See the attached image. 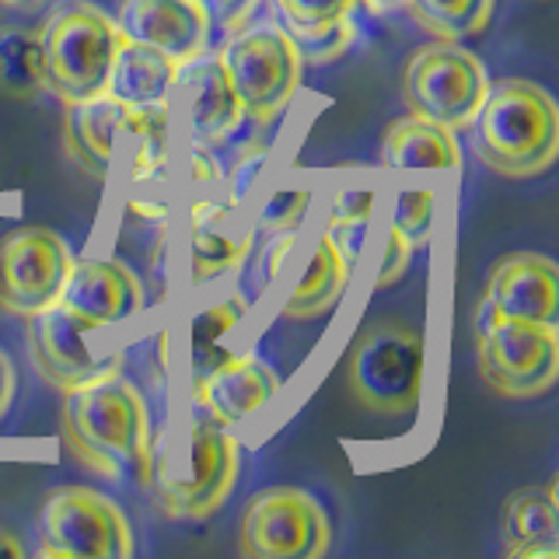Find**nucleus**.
I'll return each mask as SVG.
<instances>
[{"label": "nucleus", "instance_id": "nucleus-1", "mask_svg": "<svg viewBox=\"0 0 559 559\" xmlns=\"http://www.w3.org/2000/svg\"><path fill=\"white\" fill-rule=\"evenodd\" d=\"M63 395L60 433L78 465L116 486H147L154 468L151 409L136 384L109 374Z\"/></svg>", "mask_w": 559, "mask_h": 559}, {"label": "nucleus", "instance_id": "nucleus-20", "mask_svg": "<svg viewBox=\"0 0 559 559\" xmlns=\"http://www.w3.org/2000/svg\"><path fill=\"white\" fill-rule=\"evenodd\" d=\"M179 70L182 67L168 60L165 52L122 39L105 95L130 105V109H168L175 87H179Z\"/></svg>", "mask_w": 559, "mask_h": 559}, {"label": "nucleus", "instance_id": "nucleus-31", "mask_svg": "<svg viewBox=\"0 0 559 559\" xmlns=\"http://www.w3.org/2000/svg\"><path fill=\"white\" fill-rule=\"evenodd\" d=\"M311 206V189L305 186H290V189H276L266 200L259 214V227L266 235H284V231H297Z\"/></svg>", "mask_w": 559, "mask_h": 559}, {"label": "nucleus", "instance_id": "nucleus-38", "mask_svg": "<svg viewBox=\"0 0 559 559\" xmlns=\"http://www.w3.org/2000/svg\"><path fill=\"white\" fill-rule=\"evenodd\" d=\"M11 399H14V364L4 349H0V419L8 416Z\"/></svg>", "mask_w": 559, "mask_h": 559}, {"label": "nucleus", "instance_id": "nucleus-16", "mask_svg": "<svg viewBox=\"0 0 559 559\" xmlns=\"http://www.w3.org/2000/svg\"><path fill=\"white\" fill-rule=\"evenodd\" d=\"M486 301L500 319L556 325L559 314V270L549 255L514 252L500 259L486 284Z\"/></svg>", "mask_w": 559, "mask_h": 559}, {"label": "nucleus", "instance_id": "nucleus-28", "mask_svg": "<svg viewBox=\"0 0 559 559\" xmlns=\"http://www.w3.org/2000/svg\"><path fill=\"white\" fill-rule=\"evenodd\" d=\"M371 217H374V189L371 186H349L332 200L329 217H325V235L340 245L346 262L357 259L360 241L367 235V227H371Z\"/></svg>", "mask_w": 559, "mask_h": 559}, {"label": "nucleus", "instance_id": "nucleus-40", "mask_svg": "<svg viewBox=\"0 0 559 559\" xmlns=\"http://www.w3.org/2000/svg\"><path fill=\"white\" fill-rule=\"evenodd\" d=\"M0 556H25V546H22V538H17L14 532L8 528H0Z\"/></svg>", "mask_w": 559, "mask_h": 559}, {"label": "nucleus", "instance_id": "nucleus-8", "mask_svg": "<svg viewBox=\"0 0 559 559\" xmlns=\"http://www.w3.org/2000/svg\"><path fill=\"white\" fill-rule=\"evenodd\" d=\"M489 74L476 52L459 43L437 39L409 52L402 70V95L413 116L441 122L448 130H465L486 98Z\"/></svg>", "mask_w": 559, "mask_h": 559}, {"label": "nucleus", "instance_id": "nucleus-5", "mask_svg": "<svg viewBox=\"0 0 559 559\" xmlns=\"http://www.w3.org/2000/svg\"><path fill=\"white\" fill-rule=\"evenodd\" d=\"M349 389L378 416L413 413L424 399L427 346L424 336L399 322H374L349 349Z\"/></svg>", "mask_w": 559, "mask_h": 559}, {"label": "nucleus", "instance_id": "nucleus-21", "mask_svg": "<svg viewBox=\"0 0 559 559\" xmlns=\"http://www.w3.org/2000/svg\"><path fill=\"white\" fill-rule=\"evenodd\" d=\"M503 552L511 559H556L559 556V514L556 483L546 489L528 486L503 507Z\"/></svg>", "mask_w": 559, "mask_h": 559}, {"label": "nucleus", "instance_id": "nucleus-17", "mask_svg": "<svg viewBox=\"0 0 559 559\" xmlns=\"http://www.w3.org/2000/svg\"><path fill=\"white\" fill-rule=\"evenodd\" d=\"M133 127V109L116 102L112 95H95L81 102H67L63 112V147L74 162L105 179L119 154V144Z\"/></svg>", "mask_w": 559, "mask_h": 559}, {"label": "nucleus", "instance_id": "nucleus-34", "mask_svg": "<svg viewBox=\"0 0 559 559\" xmlns=\"http://www.w3.org/2000/svg\"><path fill=\"white\" fill-rule=\"evenodd\" d=\"M203 14L210 17V28L221 32H238L241 25H249V17L262 0H197Z\"/></svg>", "mask_w": 559, "mask_h": 559}, {"label": "nucleus", "instance_id": "nucleus-19", "mask_svg": "<svg viewBox=\"0 0 559 559\" xmlns=\"http://www.w3.org/2000/svg\"><path fill=\"white\" fill-rule=\"evenodd\" d=\"M235 206L217 200H197L189 210V280L203 287L224 273H235L252 252V231L235 235L227 227Z\"/></svg>", "mask_w": 559, "mask_h": 559}, {"label": "nucleus", "instance_id": "nucleus-32", "mask_svg": "<svg viewBox=\"0 0 559 559\" xmlns=\"http://www.w3.org/2000/svg\"><path fill=\"white\" fill-rule=\"evenodd\" d=\"M360 0H276V11L284 17V28H314L349 17Z\"/></svg>", "mask_w": 559, "mask_h": 559}, {"label": "nucleus", "instance_id": "nucleus-27", "mask_svg": "<svg viewBox=\"0 0 559 559\" xmlns=\"http://www.w3.org/2000/svg\"><path fill=\"white\" fill-rule=\"evenodd\" d=\"M130 140V179L133 182H157L165 179L168 151H171V122L168 109H133Z\"/></svg>", "mask_w": 559, "mask_h": 559}, {"label": "nucleus", "instance_id": "nucleus-10", "mask_svg": "<svg viewBox=\"0 0 559 559\" xmlns=\"http://www.w3.org/2000/svg\"><path fill=\"white\" fill-rule=\"evenodd\" d=\"M476 364L483 381L503 399L546 395L559 378L556 325L497 319L476 325Z\"/></svg>", "mask_w": 559, "mask_h": 559}, {"label": "nucleus", "instance_id": "nucleus-14", "mask_svg": "<svg viewBox=\"0 0 559 559\" xmlns=\"http://www.w3.org/2000/svg\"><path fill=\"white\" fill-rule=\"evenodd\" d=\"M57 305L95 329L119 325L144 308V284L119 259H74Z\"/></svg>", "mask_w": 559, "mask_h": 559}, {"label": "nucleus", "instance_id": "nucleus-13", "mask_svg": "<svg viewBox=\"0 0 559 559\" xmlns=\"http://www.w3.org/2000/svg\"><path fill=\"white\" fill-rule=\"evenodd\" d=\"M116 28L127 43L165 52L179 67L210 46V17L197 0H119Z\"/></svg>", "mask_w": 559, "mask_h": 559}, {"label": "nucleus", "instance_id": "nucleus-29", "mask_svg": "<svg viewBox=\"0 0 559 559\" xmlns=\"http://www.w3.org/2000/svg\"><path fill=\"white\" fill-rule=\"evenodd\" d=\"M290 35V43L297 46V52H301V63H332L340 60L343 52L354 46L357 39V28L349 17H340V22L332 25H314V28H284Z\"/></svg>", "mask_w": 559, "mask_h": 559}, {"label": "nucleus", "instance_id": "nucleus-9", "mask_svg": "<svg viewBox=\"0 0 559 559\" xmlns=\"http://www.w3.org/2000/svg\"><path fill=\"white\" fill-rule=\"evenodd\" d=\"M238 549L252 559H322L332 549V521L301 486H270L241 511Z\"/></svg>", "mask_w": 559, "mask_h": 559}, {"label": "nucleus", "instance_id": "nucleus-24", "mask_svg": "<svg viewBox=\"0 0 559 559\" xmlns=\"http://www.w3.org/2000/svg\"><path fill=\"white\" fill-rule=\"evenodd\" d=\"M245 297L241 294H231L224 297V301L210 305L206 311H200L197 319H192V329H189V349H192V392L200 389V384L217 371V367L235 357L221 349V340L231 332L241 319H245Z\"/></svg>", "mask_w": 559, "mask_h": 559}, {"label": "nucleus", "instance_id": "nucleus-23", "mask_svg": "<svg viewBox=\"0 0 559 559\" xmlns=\"http://www.w3.org/2000/svg\"><path fill=\"white\" fill-rule=\"evenodd\" d=\"M349 280V262L340 252V245L329 235L319 238L314 252L308 259V266L301 273V280L294 284L284 314L287 319H314V314H325L329 308L340 305V297L346 290Z\"/></svg>", "mask_w": 559, "mask_h": 559}, {"label": "nucleus", "instance_id": "nucleus-39", "mask_svg": "<svg viewBox=\"0 0 559 559\" xmlns=\"http://www.w3.org/2000/svg\"><path fill=\"white\" fill-rule=\"evenodd\" d=\"M127 210H130V217L144 221V224H165V221H168V206H162V203L130 200V203H127Z\"/></svg>", "mask_w": 559, "mask_h": 559}, {"label": "nucleus", "instance_id": "nucleus-33", "mask_svg": "<svg viewBox=\"0 0 559 559\" xmlns=\"http://www.w3.org/2000/svg\"><path fill=\"white\" fill-rule=\"evenodd\" d=\"M266 157H270V144H266V140H252V144H245V151L238 154L235 168L227 171V189H231V206L245 203V197H249L252 186L259 182L262 168H266Z\"/></svg>", "mask_w": 559, "mask_h": 559}, {"label": "nucleus", "instance_id": "nucleus-3", "mask_svg": "<svg viewBox=\"0 0 559 559\" xmlns=\"http://www.w3.org/2000/svg\"><path fill=\"white\" fill-rule=\"evenodd\" d=\"M157 507L175 521H203L231 497L238 483V441L217 419L192 416L165 462L151 468Z\"/></svg>", "mask_w": 559, "mask_h": 559}, {"label": "nucleus", "instance_id": "nucleus-18", "mask_svg": "<svg viewBox=\"0 0 559 559\" xmlns=\"http://www.w3.org/2000/svg\"><path fill=\"white\" fill-rule=\"evenodd\" d=\"M280 392V378L270 364H262L259 357H227L214 374H210L192 399L210 413V419H217L221 427H235L241 419H249L259 413L266 402Z\"/></svg>", "mask_w": 559, "mask_h": 559}, {"label": "nucleus", "instance_id": "nucleus-2", "mask_svg": "<svg viewBox=\"0 0 559 559\" xmlns=\"http://www.w3.org/2000/svg\"><path fill=\"white\" fill-rule=\"evenodd\" d=\"M472 127L483 165L503 179H532L549 171L559 154V109L535 81H489Z\"/></svg>", "mask_w": 559, "mask_h": 559}, {"label": "nucleus", "instance_id": "nucleus-26", "mask_svg": "<svg viewBox=\"0 0 559 559\" xmlns=\"http://www.w3.org/2000/svg\"><path fill=\"white\" fill-rule=\"evenodd\" d=\"M413 22L433 39L459 43L465 35H479L493 14V0H406Z\"/></svg>", "mask_w": 559, "mask_h": 559}, {"label": "nucleus", "instance_id": "nucleus-11", "mask_svg": "<svg viewBox=\"0 0 559 559\" xmlns=\"http://www.w3.org/2000/svg\"><path fill=\"white\" fill-rule=\"evenodd\" d=\"M74 266L70 245L49 227H22L0 241V308L32 319L60 301Z\"/></svg>", "mask_w": 559, "mask_h": 559}, {"label": "nucleus", "instance_id": "nucleus-7", "mask_svg": "<svg viewBox=\"0 0 559 559\" xmlns=\"http://www.w3.org/2000/svg\"><path fill=\"white\" fill-rule=\"evenodd\" d=\"M136 549L122 507L92 486H60L43 500L39 552L49 559H130Z\"/></svg>", "mask_w": 559, "mask_h": 559}, {"label": "nucleus", "instance_id": "nucleus-25", "mask_svg": "<svg viewBox=\"0 0 559 559\" xmlns=\"http://www.w3.org/2000/svg\"><path fill=\"white\" fill-rule=\"evenodd\" d=\"M46 87V60L39 32L11 28L0 35V92L14 98H35Z\"/></svg>", "mask_w": 559, "mask_h": 559}, {"label": "nucleus", "instance_id": "nucleus-42", "mask_svg": "<svg viewBox=\"0 0 559 559\" xmlns=\"http://www.w3.org/2000/svg\"><path fill=\"white\" fill-rule=\"evenodd\" d=\"M43 4V0H0V8H35Z\"/></svg>", "mask_w": 559, "mask_h": 559}, {"label": "nucleus", "instance_id": "nucleus-30", "mask_svg": "<svg viewBox=\"0 0 559 559\" xmlns=\"http://www.w3.org/2000/svg\"><path fill=\"white\" fill-rule=\"evenodd\" d=\"M430 221H433V192L427 186L402 189L399 200H395L392 227L413 245V249H416V245H427V238H430Z\"/></svg>", "mask_w": 559, "mask_h": 559}, {"label": "nucleus", "instance_id": "nucleus-41", "mask_svg": "<svg viewBox=\"0 0 559 559\" xmlns=\"http://www.w3.org/2000/svg\"><path fill=\"white\" fill-rule=\"evenodd\" d=\"M360 4H367V8L378 11V14H389V11L406 8V0H360Z\"/></svg>", "mask_w": 559, "mask_h": 559}, {"label": "nucleus", "instance_id": "nucleus-22", "mask_svg": "<svg viewBox=\"0 0 559 559\" xmlns=\"http://www.w3.org/2000/svg\"><path fill=\"white\" fill-rule=\"evenodd\" d=\"M381 165L399 171H451L462 165V151L454 130L424 116H406L392 122L389 133H384Z\"/></svg>", "mask_w": 559, "mask_h": 559}, {"label": "nucleus", "instance_id": "nucleus-15", "mask_svg": "<svg viewBox=\"0 0 559 559\" xmlns=\"http://www.w3.org/2000/svg\"><path fill=\"white\" fill-rule=\"evenodd\" d=\"M182 84V116H186V133L192 144L203 147H221L227 144L245 122L241 98L235 84L227 81V70L221 57H197L179 70Z\"/></svg>", "mask_w": 559, "mask_h": 559}, {"label": "nucleus", "instance_id": "nucleus-36", "mask_svg": "<svg viewBox=\"0 0 559 559\" xmlns=\"http://www.w3.org/2000/svg\"><path fill=\"white\" fill-rule=\"evenodd\" d=\"M214 147H203V144H192V154H189V179L197 186H214L224 179V171L217 165V157L210 154Z\"/></svg>", "mask_w": 559, "mask_h": 559}, {"label": "nucleus", "instance_id": "nucleus-35", "mask_svg": "<svg viewBox=\"0 0 559 559\" xmlns=\"http://www.w3.org/2000/svg\"><path fill=\"white\" fill-rule=\"evenodd\" d=\"M409 252L413 245L402 238L395 227H389V235H384V245H381V270H378V287H392L395 280L406 273L409 266Z\"/></svg>", "mask_w": 559, "mask_h": 559}, {"label": "nucleus", "instance_id": "nucleus-6", "mask_svg": "<svg viewBox=\"0 0 559 559\" xmlns=\"http://www.w3.org/2000/svg\"><path fill=\"white\" fill-rule=\"evenodd\" d=\"M217 57L241 98L245 119L270 127L287 112L290 98L297 95V84H301L305 63L284 28L241 25L238 32H231V39Z\"/></svg>", "mask_w": 559, "mask_h": 559}, {"label": "nucleus", "instance_id": "nucleus-12", "mask_svg": "<svg viewBox=\"0 0 559 559\" xmlns=\"http://www.w3.org/2000/svg\"><path fill=\"white\" fill-rule=\"evenodd\" d=\"M95 325L81 322L63 305H52L28 319V354L35 371L57 392L81 389L98 378L122 371V349L116 354H95L92 336Z\"/></svg>", "mask_w": 559, "mask_h": 559}, {"label": "nucleus", "instance_id": "nucleus-4", "mask_svg": "<svg viewBox=\"0 0 559 559\" xmlns=\"http://www.w3.org/2000/svg\"><path fill=\"white\" fill-rule=\"evenodd\" d=\"M39 43L46 87L63 105L105 95L122 35L102 8H95L92 0H67L46 17Z\"/></svg>", "mask_w": 559, "mask_h": 559}, {"label": "nucleus", "instance_id": "nucleus-37", "mask_svg": "<svg viewBox=\"0 0 559 559\" xmlns=\"http://www.w3.org/2000/svg\"><path fill=\"white\" fill-rule=\"evenodd\" d=\"M294 238H297V231H284V235H273V241L262 249V255H259V266H262V280H273L276 276V270L284 266V259H287V252L294 249Z\"/></svg>", "mask_w": 559, "mask_h": 559}]
</instances>
